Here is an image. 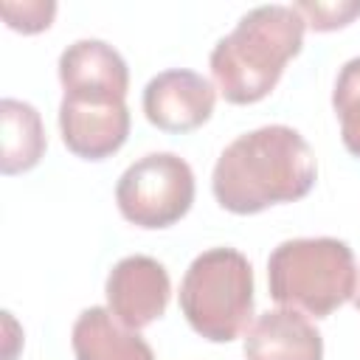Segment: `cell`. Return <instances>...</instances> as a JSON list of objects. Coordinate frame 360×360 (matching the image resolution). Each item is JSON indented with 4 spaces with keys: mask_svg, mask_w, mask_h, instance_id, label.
I'll return each instance as SVG.
<instances>
[{
    "mask_svg": "<svg viewBox=\"0 0 360 360\" xmlns=\"http://www.w3.org/2000/svg\"><path fill=\"white\" fill-rule=\"evenodd\" d=\"M318 160L304 135L287 124H267L233 138L214 163L211 191L231 214H259L307 197Z\"/></svg>",
    "mask_w": 360,
    "mask_h": 360,
    "instance_id": "6da1fadb",
    "label": "cell"
},
{
    "mask_svg": "<svg viewBox=\"0 0 360 360\" xmlns=\"http://www.w3.org/2000/svg\"><path fill=\"white\" fill-rule=\"evenodd\" d=\"M304 31L307 22L295 6L267 3L242 14L208 56L222 98L231 104H256L270 96L284 65L301 53Z\"/></svg>",
    "mask_w": 360,
    "mask_h": 360,
    "instance_id": "7a4b0ae2",
    "label": "cell"
},
{
    "mask_svg": "<svg viewBox=\"0 0 360 360\" xmlns=\"http://www.w3.org/2000/svg\"><path fill=\"white\" fill-rule=\"evenodd\" d=\"M267 287L278 307L326 318L354 295V253L335 236L287 239L267 259Z\"/></svg>",
    "mask_w": 360,
    "mask_h": 360,
    "instance_id": "3957f363",
    "label": "cell"
},
{
    "mask_svg": "<svg viewBox=\"0 0 360 360\" xmlns=\"http://www.w3.org/2000/svg\"><path fill=\"white\" fill-rule=\"evenodd\" d=\"M180 309L188 326L211 343H228L248 332L253 318L248 256L236 248H208L194 256L180 281Z\"/></svg>",
    "mask_w": 360,
    "mask_h": 360,
    "instance_id": "277c9868",
    "label": "cell"
},
{
    "mask_svg": "<svg viewBox=\"0 0 360 360\" xmlns=\"http://www.w3.org/2000/svg\"><path fill=\"white\" fill-rule=\"evenodd\" d=\"M115 202L121 217L138 228H169L194 202V172L174 152H149L124 169Z\"/></svg>",
    "mask_w": 360,
    "mask_h": 360,
    "instance_id": "5b68a950",
    "label": "cell"
},
{
    "mask_svg": "<svg viewBox=\"0 0 360 360\" xmlns=\"http://www.w3.org/2000/svg\"><path fill=\"white\" fill-rule=\"evenodd\" d=\"M104 295H107V309L124 326L138 332L155 323L166 312L172 281L158 259L132 253L112 264L104 284Z\"/></svg>",
    "mask_w": 360,
    "mask_h": 360,
    "instance_id": "8992f818",
    "label": "cell"
},
{
    "mask_svg": "<svg viewBox=\"0 0 360 360\" xmlns=\"http://www.w3.org/2000/svg\"><path fill=\"white\" fill-rule=\"evenodd\" d=\"M143 115L163 132H191L202 127L217 104V87L197 70L169 68L143 87Z\"/></svg>",
    "mask_w": 360,
    "mask_h": 360,
    "instance_id": "52a82bcc",
    "label": "cell"
},
{
    "mask_svg": "<svg viewBox=\"0 0 360 360\" xmlns=\"http://www.w3.org/2000/svg\"><path fill=\"white\" fill-rule=\"evenodd\" d=\"M59 82L65 96L90 101H121L129 90L124 56L104 39H76L59 53Z\"/></svg>",
    "mask_w": 360,
    "mask_h": 360,
    "instance_id": "ba28073f",
    "label": "cell"
},
{
    "mask_svg": "<svg viewBox=\"0 0 360 360\" xmlns=\"http://www.w3.org/2000/svg\"><path fill=\"white\" fill-rule=\"evenodd\" d=\"M59 132L65 146L84 160H104L115 155L129 135L127 101H90L62 96Z\"/></svg>",
    "mask_w": 360,
    "mask_h": 360,
    "instance_id": "9c48e42d",
    "label": "cell"
},
{
    "mask_svg": "<svg viewBox=\"0 0 360 360\" xmlns=\"http://www.w3.org/2000/svg\"><path fill=\"white\" fill-rule=\"evenodd\" d=\"M245 360H323V338L304 312L267 309L245 332Z\"/></svg>",
    "mask_w": 360,
    "mask_h": 360,
    "instance_id": "30bf717a",
    "label": "cell"
},
{
    "mask_svg": "<svg viewBox=\"0 0 360 360\" xmlns=\"http://www.w3.org/2000/svg\"><path fill=\"white\" fill-rule=\"evenodd\" d=\"M76 360H155L152 346L107 307H87L70 332Z\"/></svg>",
    "mask_w": 360,
    "mask_h": 360,
    "instance_id": "8fae6325",
    "label": "cell"
},
{
    "mask_svg": "<svg viewBox=\"0 0 360 360\" xmlns=\"http://www.w3.org/2000/svg\"><path fill=\"white\" fill-rule=\"evenodd\" d=\"M0 124H3V152H0V172L20 174L34 169L45 155V127L42 115L34 104L20 98L0 101Z\"/></svg>",
    "mask_w": 360,
    "mask_h": 360,
    "instance_id": "7c38bea8",
    "label": "cell"
},
{
    "mask_svg": "<svg viewBox=\"0 0 360 360\" xmlns=\"http://www.w3.org/2000/svg\"><path fill=\"white\" fill-rule=\"evenodd\" d=\"M332 107L340 121L343 146L360 158V56L343 62L332 90Z\"/></svg>",
    "mask_w": 360,
    "mask_h": 360,
    "instance_id": "4fadbf2b",
    "label": "cell"
},
{
    "mask_svg": "<svg viewBox=\"0 0 360 360\" xmlns=\"http://www.w3.org/2000/svg\"><path fill=\"white\" fill-rule=\"evenodd\" d=\"M298 14L304 17V22L315 31H335L349 25L354 17H360V0H301L295 3Z\"/></svg>",
    "mask_w": 360,
    "mask_h": 360,
    "instance_id": "5bb4252c",
    "label": "cell"
},
{
    "mask_svg": "<svg viewBox=\"0 0 360 360\" xmlns=\"http://www.w3.org/2000/svg\"><path fill=\"white\" fill-rule=\"evenodd\" d=\"M0 14L8 22V28L22 34H37L53 22L56 3L53 0H3Z\"/></svg>",
    "mask_w": 360,
    "mask_h": 360,
    "instance_id": "9a60e30c",
    "label": "cell"
},
{
    "mask_svg": "<svg viewBox=\"0 0 360 360\" xmlns=\"http://www.w3.org/2000/svg\"><path fill=\"white\" fill-rule=\"evenodd\" d=\"M352 301H354V307H357V312H360V276H357V287H354V295H352Z\"/></svg>",
    "mask_w": 360,
    "mask_h": 360,
    "instance_id": "2e32d148",
    "label": "cell"
}]
</instances>
